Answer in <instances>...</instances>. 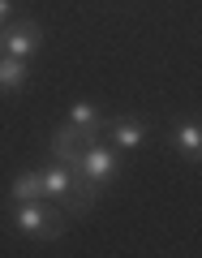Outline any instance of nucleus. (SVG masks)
Returning a JSON list of instances; mask_svg holds the SVG:
<instances>
[{
    "mask_svg": "<svg viewBox=\"0 0 202 258\" xmlns=\"http://www.w3.org/2000/svg\"><path fill=\"white\" fill-rule=\"evenodd\" d=\"M13 228L26 232L39 241H56L64 232V211L47 207L43 198H30V203H13Z\"/></svg>",
    "mask_w": 202,
    "mask_h": 258,
    "instance_id": "1",
    "label": "nucleus"
},
{
    "mask_svg": "<svg viewBox=\"0 0 202 258\" xmlns=\"http://www.w3.org/2000/svg\"><path fill=\"white\" fill-rule=\"evenodd\" d=\"M82 176L95 185V189H108L120 176V151L112 147L108 138H95L82 147Z\"/></svg>",
    "mask_w": 202,
    "mask_h": 258,
    "instance_id": "2",
    "label": "nucleus"
},
{
    "mask_svg": "<svg viewBox=\"0 0 202 258\" xmlns=\"http://www.w3.org/2000/svg\"><path fill=\"white\" fill-rule=\"evenodd\" d=\"M5 56H18V60H30V56L43 47V30H39V22H9V30H5Z\"/></svg>",
    "mask_w": 202,
    "mask_h": 258,
    "instance_id": "3",
    "label": "nucleus"
},
{
    "mask_svg": "<svg viewBox=\"0 0 202 258\" xmlns=\"http://www.w3.org/2000/svg\"><path fill=\"white\" fill-rule=\"evenodd\" d=\"M82 147H86L82 134H78L69 120L52 134V159H56V164H64L69 172H82Z\"/></svg>",
    "mask_w": 202,
    "mask_h": 258,
    "instance_id": "4",
    "label": "nucleus"
},
{
    "mask_svg": "<svg viewBox=\"0 0 202 258\" xmlns=\"http://www.w3.org/2000/svg\"><path fill=\"white\" fill-rule=\"evenodd\" d=\"M103 129H108V142L120 155H125V151H138L142 142H147V125L133 120V116H112V120H103Z\"/></svg>",
    "mask_w": 202,
    "mask_h": 258,
    "instance_id": "5",
    "label": "nucleus"
},
{
    "mask_svg": "<svg viewBox=\"0 0 202 258\" xmlns=\"http://www.w3.org/2000/svg\"><path fill=\"white\" fill-rule=\"evenodd\" d=\"M103 108L99 103H91V99H78L74 108H69V125L82 134V142H95V138H103Z\"/></svg>",
    "mask_w": 202,
    "mask_h": 258,
    "instance_id": "6",
    "label": "nucleus"
},
{
    "mask_svg": "<svg viewBox=\"0 0 202 258\" xmlns=\"http://www.w3.org/2000/svg\"><path fill=\"white\" fill-rule=\"evenodd\" d=\"M39 181H43V198H56V203H69V194H74V172L64 164H47L39 168Z\"/></svg>",
    "mask_w": 202,
    "mask_h": 258,
    "instance_id": "7",
    "label": "nucleus"
},
{
    "mask_svg": "<svg viewBox=\"0 0 202 258\" xmlns=\"http://www.w3.org/2000/svg\"><path fill=\"white\" fill-rule=\"evenodd\" d=\"M168 142H172V147L181 151L189 164H198V155H202V129H198V120H193V116H189V120H181V125L168 134Z\"/></svg>",
    "mask_w": 202,
    "mask_h": 258,
    "instance_id": "8",
    "label": "nucleus"
},
{
    "mask_svg": "<svg viewBox=\"0 0 202 258\" xmlns=\"http://www.w3.org/2000/svg\"><path fill=\"white\" fill-rule=\"evenodd\" d=\"M22 86H26V60L0 56V95H18Z\"/></svg>",
    "mask_w": 202,
    "mask_h": 258,
    "instance_id": "9",
    "label": "nucleus"
},
{
    "mask_svg": "<svg viewBox=\"0 0 202 258\" xmlns=\"http://www.w3.org/2000/svg\"><path fill=\"white\" fill-rule=\"evenodd\" d=\"M9 198H13V203H30V198H43V181H39V168H30V172H18V176H13Z\"/></svg>",
    "mask_w": 202,
    "mask_h": 258,
    "instance_id": "10",
    "label": "nucleus"
},
{
    "mask_svg": "<svg viewBox=\"0 0 202 258\" xmlns=\"http://www.w3.org/2000/svg\"><path fill=\"white\" fill-rule=\"evenodd\" d=\"M9 13H13V0H0V22L9 18Z\"/></svg>",
    "mask_w": 202,
    "mask_h": 258,
    "instance_id": "11",
    "label": "nucleus"
},
{
    "mask_svg": "<svg viewBox=\"0 0 202 258\" xmlns=\"http://www.w3.org/2000/svg\"><path fill=\"white\" fill-rule=\"evenodd\" d=\"M0 56H5V39H0Z\"/></svg>",
    "mask_w": 202,
    "mask_h": 258,
    "instance_id": "12",
    "label": "nucleus"
}]
</instances>
